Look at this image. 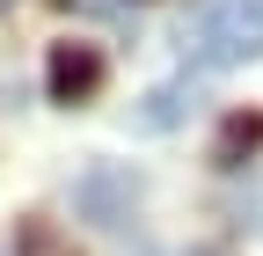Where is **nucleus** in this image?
<instances>
[{"mask_svg":"<svg viewBox=\"0 0 263 256\" xmlns=\"http://www.w3.org/2000/svg\"><path fill=\"white\" fill-rule=\"evenodd\" d=\"M22 256H73V249H66L44 220H29V227H22Z\"/></svg>","mask_w":263,"mask_h":256,"instance_id":"obj_6","label":"nucleus"},{"mask_svg":"<svg viewBox=\"0 0 263 256\" xmlns=\"http://www.w3.org/2000/svg\"><path fill=\"white\" fill-rule=\"evenodd\" d=\"M256 147H263V110H234V117L219 124V139H212V169H227V176L249 169Z\"/></svg>","mask_w":263,"mask_h":256,"instance_id":"obj_4","label":"nucleus"},{"mask_svg":"<svg viewBox=\"0 0 263 256\" xmlns=\"http://www.w3.org/2000/svg\"><path fill=\"white\" fill-rule=\"evenodd\" d=\"M51 103H66V110H81V103H95L103 95V81H110V59H103V44H81V37H66V44H51Z\"/></svg>","mask_w":263,"mask_h":256,"instance_id":"obj_2","label":"nucleus"},{"mask_svg":"<svg viewBox=\"0 0 263 256\" xmlns=\"http://www.w3.org/2000/svg\"><path fill=\"white\" fill-rule=\"evenodd\" d=\"M73 205L95 220V227H124L132 205H139V176H132V169H88L73 183Z\"/></svg>","mask_w":263,"mask_h":256,"instance_id":"obj_3","label":"nucleus"},{"mask_svg":"<svg viewBox=\"0 0 263 256\" xmlns=\"http://www.w3.org/2000/svg\"><path fill=\"white\" fill-rule=\"evenodd\" d=\"M256 8H263V0H256Z\"/></svg>","mask_w":263,"mask_h":256,"instance_id":"obj_7","label":"nucleus"},{"mask_svg":"<svg viewBox=\"0 0 263 256\" xmlns=\"http://www.w3.org/2000/svg\"><path fill=\"white\" fill-rule=\"evenodd\" d=\"M190 103H197V88H190V81H168V88H154L146 103L132 110V124H139V132H168V124H176Z\"/></svg>","mask_w":263,"mask_h":256,"instance_id":"obj_5","label":"nucleus"},{"mask_svg":"<svg viewBox=\"0 0 263 256\" xmlns=\"http://www.w3.org/2000/svg\"><path fill=\"white\" fill-rule=\"evenodd\" d=\"M183 51L212 74L263 59V8L256 0H197L183 15Z\"/></svg>","mask_w":263,"mask_h":256,"instance_id":"obj_1","label":"nucleus"}]
</instances>
